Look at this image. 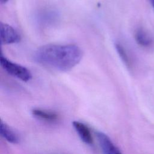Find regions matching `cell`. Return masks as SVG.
<instances>
[{
    "label": "cell",
    "instance_id": "cell-11",
    "mask_svg": "<svg viewBox=\"0 0 154 154\" xmlns=\"http://www.w3.org/2000/svg\"><path fill=\"white\" fill-rule=\"evenodd\" d=\"M150 2H151V4H152V5L154 9V0H150Z\"/></svg>",
    "mask_w": 154,
    "mask_h": 154
},
{
    "label": "cell",
    "instance_id": "cell-1",
    "mask_svg": "<svg viewBox=\"0 0 154 154\" xmlns=\"http://www.w3.org/2000/svg\"><path fill=\"white\" fill-rule=\"evenodd\" d=\"M82 55L81 49L77 45L49 44L38 48L34 53V58L45 67L67 72L81 61Z\"/></svg>",
    "mask_w": 154,
    "mask_h": 154
},
{
    "label": "cell",
    "instance_id": "cell-5",
    "mask_svg": "<svg viewBox=\"0 0 154 154\" xmlns=\"http://www.w3.org/2000/svg\"><path fill=\"white\" fill-rule=\"evenodd\" d=\"M73 126L83 142L87 144L93 143V138L90 129L85 124L78 121H74Z\"/></svg>",
    "mask_w": 154,
    "mask_h": 154
},
{
    "label": "cell",
    "instance_id": "cell-9",
    "mask_svg": "<svg viewBox=\"0 0 154 154\" xmlns=\"http://www.w3.org/2000/svg\"><path fill=\"white\" fill-rule=\"evenodd\" d=\"M115 47L117 50V52H118L120 58L122 59V60L123 61L124 64L126 65V66L128 69H130L131 66V61L129 60V57H128L127 52H126V50L125 49L124 47L121 44H120L119 43H116L115 44Z\"/></svg>",
    "mask_w": 154,
    "mask_h": 154
},
{
    "label": "cell",
    "instance_id": "cell-10",
    "mask_svg": "<svg viewBox=\"0 0 154 154\" xmlns=\"http://www.w3.org/2000/svg\"><path fill=\"white\" fill-rule=\"evenodd\" d=\"M8 0H0V2L2 4H4V3H6Z\"/></svg>",
    "mask_w": 154,
    "mask_h": 154
},
{
    "label": "cell",
    "instance_id": "cell-2",
    "mask_svg": "<svg viewBox=\"0 0 154 154\" xmlns=\"http://www.w3.org/2000/svg\"><path fill=\"white\" fill-rule=\"evenodd\" d=\"M0 64L10 75L23 82H27L32 78V74L27 68L12 62L2 55L0 56Z\"/></svg>",
    "mask_w": 154,
    "mask_h": 154
},
{
    "label": "cell",
    "instance_id": "cell-8",
    "mask_svg": "<svg viewBox=\"0 0 154 154\" xmlns=\"http://www.w3.org/2000/svg\"><path fill=\"white\" fill-rule=\"evenodd\" d=\"M32 114L34 116L38 119L45 120L48 122L55 121L58 118V116L55 112L41 109H32Z\"/></svg>",
    "mask_w": 154,
    "mask_h": 154
},
{
    "label": "cell",
    "instance_id": "cell-6",
    "mask_svg": "<svg viewBox=\"0 0 154 154\" xmlns=\"http://www.w3.org/2000/svg\"><path fill=\"white\" fill-rule=\"evenodd\" d=\"M0 134L4 139L11 143L17 144L19 142V138L17 134L2 121L0 123Z\"/></svg>",
    "mask_w": 154,
    "mask_h": 154
},
{
    "label": "cell",
    "instance_id": "cell-7",
    "mask_svg": "<svg viewBox=\"0 0 154 154\" xmlns=\"http://www.w3.org/2000/svg\"><path fill=\"white\" fill-rule=\"evenodd\" d=\"M135 40L140 46L148 47L152 45V40L146 31L141 28H138L135 32Z\"/></svg>",
    "mask_w": 154,
    "mask_h": 154
},
{
    "label": "cell",
    "instance_id": "cell-4",
    "mask_svg": "<svg viewBox=\"0 0 154 154\" xmlns=\"http://www.w3.org/2000/svg\"><path fill=\"white\" fill-rule=\"evenodd\" d=\"M96 135L103 154H122L106 134L102 132H97Z\"/></svg>",
    "mask_w": 154,
    "mask_h": 154
},
{
    "label": "cell",
    "instance_id": "cell-3",
    "mask_svg": "<svg viewBox=\"0 0 154 154\" xmlns=\"http://www.w3.org/2000/svg\"><path fill=\"white\" fill-rule=\"evenodd\" d=\"M20 40L18 32L8 24L0 22V41L1 45L17 43Z\"/></svg>",
    "mask_w": 154,
    "mask_h": 154
}]
</instances>
